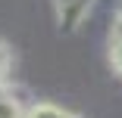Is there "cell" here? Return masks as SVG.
I'll list each match as a JSON object with an SVG mask.
<instances>
[{
	"label": "cell",
	"mask_w": 122,
	"mask_h": 118,
	"mask_svg": "<svg viewBox=\"0 0 122 118\" xmlns=\"http://www.w3.org/2000/svg\"><path fill=\"white\" fill-rule=\"evenodd\" d=\"M22 112L13 84H10V50L0 44V118H22Z\"/></svg>",
	"instance_id": "1"
},
{
	"label": "cell",
	"mask_w": 122,
	"mask_h": 118,
	"mask_svg": "<svg viewBox=\"0 0 122 118\" xmlns=\"http://www.w3.org/2000/svg\"><path fill=\"white\" fill-rule=\"evenodd\" d=\"M110 62L116 65V72L122 75V9L116 16V25L110 31Z\"/></svg>",
	"instance_id": "2"
},
{
	"label": "cell",
	"mask_w": 122,
	"mask_h": 118,
	"mask_svg": "<svg viewBox=\"0 0 122 118\" xmlns=\"http://www.w3.org/2000/svg\"><path fill=\"white\" fill-rule=\"evenodd\" d=\"M22 118H75V115H69L63 112L60 106H50V103H41V106H31Z\"/></svg>",
	"instance_id": "3"
}]
</instances>
